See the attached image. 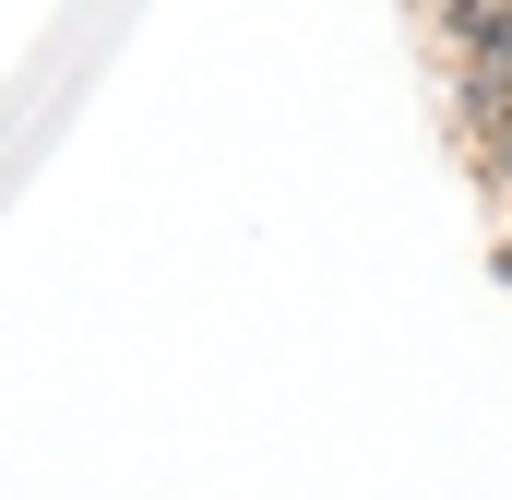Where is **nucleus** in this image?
<instances>
[{"mask_svg": "<svg viewBox=\"0 0 512 500\" xmlns=\"http://www.w3.org/2000/svg\"><path fill=\"white\" fill-rule=\"evenodd\" d=\"M477 143H489V179L512 191V120H501V131H477Z\"/></svg>", "mask_w": 512, "mask_h": 500, "instance_id": "nucleus-2", "label": "nucleus"}, {"mask_svg": "<svg viewBox=\"0 0 512 500\" xmlns=\"http://www.w3.org/2000/svg\"><path fill=\"white\" fill-rule=\"evenodd\" d=\"M429 36L465 60V131H501L512 120V0H453V12H429Z\"/></svg>", "mask_w": 512, "mask_h": 500, "instance_id": "nucleus-1", "label": "nucleus"}]
</instances>
